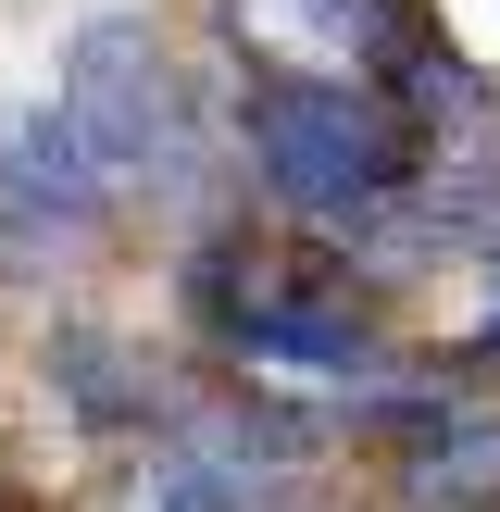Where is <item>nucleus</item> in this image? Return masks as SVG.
Wrapping results in <instances>:
<instances>
[{
    "instance_id": "obj_4",
    "label": "nucleus",
    "mask_w": 500,
    "mask_h": 512,
    "mask_svg": "<svg viewBox=\"0 0 500 512\" xmlns=\"http://www.w3.org/2000/svg\"><path fill=\"white\" fill-rule=\"evenodd\" d=\"M113 200H125V175L88 150V125L63 100L0 113V263H75L113 225Z\"/></svg>"
},
{
    "instance_id": "obj_2",
    "label": "nucleus",
    "mask_w": 500,
    "mask_h": 512,
    "mask_svg": "<svg viewBox=\"0 0 500 512\" xmlns=\"http://www.w3.org/2000/svg\"><path fill=\"white\" fill-rule=\"evenodd\" d=\"M200 325L238 375H288V388H325L338 413H363L388 388L400 350L375 338V313L350 300V275H313V263H200L188 275Z\"/></svg>"
},
{
    "instance_id": "obj_1",
    "label": "nucleus",
    "mask_w": 500,
    "mask_h": 512,
    "mask_svg": "<svg viewBox=\"0 0 500 512\" xmlns=\"http://www.w3.org/2000/svg\"><path fill=\"white\" fill-rule=\"evenodd\" d=\"M238 150H250V175H263L275 213L338 225V238L375 225L413 188V163H425L413 113H400L375 75H300V63H250L238 75Z\"/></svg>"
},
{
    "instance_id": "obj_6",
    "label": "nucleus",
    "mask_w": 500,
    "mask_h": 512,
    "mask_svg": "<svg viewBox=\"0 0 500 512\" xmlns=\"http://www.w3.org/2000/svg\"><path fill=\"white\" fill-rule=\"evenodd\" d=\"M50 388H63V413L88 425V438H175V425H188V400L163 388V375H150V350H125V338H88V325H75V338H50Z\"/></svg>"
},
{
    "instance_id": "obj_5",
    "label": "nucleus",
    "mask_w": 500,
    "mask_h": 512,
    "mask_svg": "<svg viewBox=\"0 0 500 512\" xmlns=\"http://www.w3.org/2000/svg\"><path fill=\"white\" fill-rule=\"evenodd\" d=\"M388 488H400V512H500V413L488 400H438L425 425H400Z\"/></svg>"
},
{
    "instance_id": "obj_7",
    "label": "nucleus",
    "mask_w": 500,
    "mask_h": 512,
    "mask_svg": "<svg viewBox=\"0 0 500 512\" xmlns=\"http://www.w3.org/2000/svg\"><path fill=\"white\" fill-rule=\"evenodd\" d=\"M488 263H500V250H488ZM488 350H500V300H488Z\"/></svg>"
},
{
    "instance_id": "obj_3",
    "label": "nucleus",
    "mask_w": 500,
    "mask_h": 512,
    "mask_svg": "<svg viewBox=\"0 0 500 512\" xmlns=\"http://www.w3.org/2000/svg\"><path fill=\"white\" fill-rule=\"evenodd\" d=\"M50 100L88 125V150L125 175V188H175V163H188V113H175L163 38H150L138 13H100L88 38L63 50V88H50Z\"/></svg>"
}]
</instances>
